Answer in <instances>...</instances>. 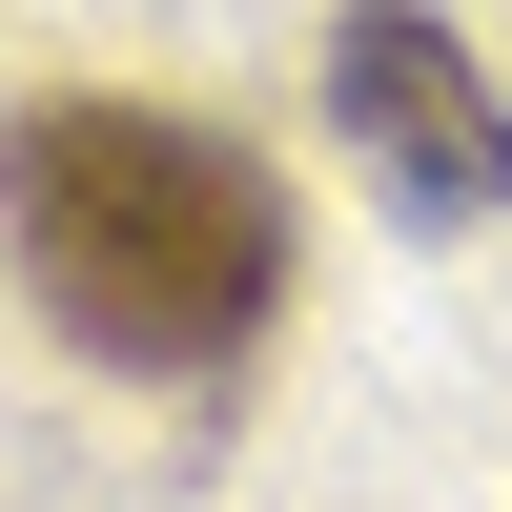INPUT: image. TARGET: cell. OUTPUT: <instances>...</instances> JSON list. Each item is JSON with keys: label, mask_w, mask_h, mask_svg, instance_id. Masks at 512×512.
<instances>
[{"label": "cell", "mask_w": 512, "mask_h": 512, "mask_svg": "<svg viewBox=\"0 0 512 512\" xmlns=\"http://www.w3.org/2000/svg\"><path fill=\"white\" fill-rule=\"evenodd\" d=\"M0 246H21V308L103 369H246L287 308V185L226 123L164 103H21L0 123Z\"/></svg>", "instance_id": "cell-1"}, {"label": "cell", "mask_w": 512, "mask_h": 512, "mask_svg": "<svg viewBox=\"0 0 512 512\" xmlns=\"http://www.w3.org/2000/svg\"><path fill=\"white\" fill-rule=\"evenodd\" d=\"M328 123H349V164L410 226H512V103L431 0H349L328 21Z\"/></svg>", "instance_id": "cell-2"}]
</instances>
